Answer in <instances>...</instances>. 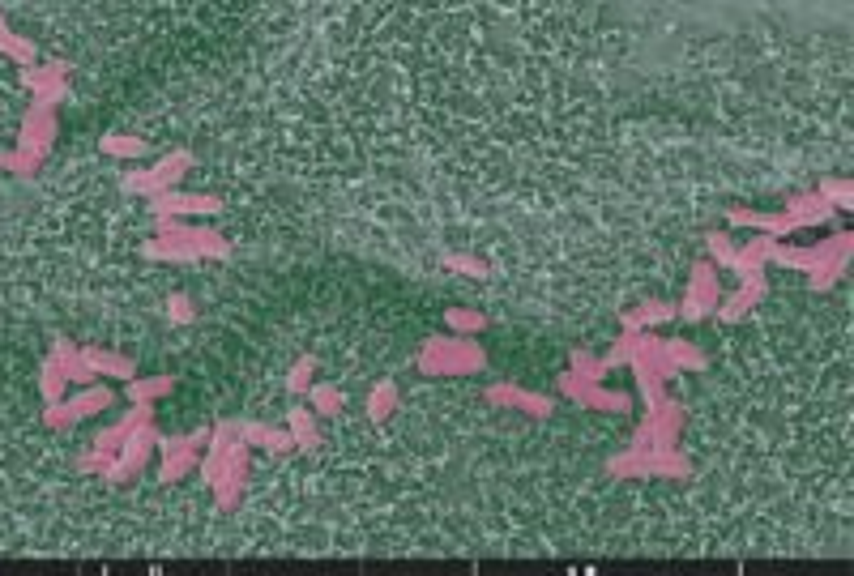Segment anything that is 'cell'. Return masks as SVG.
Returning <instances> with one entry per match:
<instances>
[{
	"label": "cell",
	"mask_w": 854,
	"mask_h": 576,
	"mask_svg": "<svg viewBox=\"0 0 854 576\" xmlns=\"http://www.w3.org/2000/svg\"><path fill=\"white\" fill-rule=\"evenodd\" d=\"M415 367L423 376H479L487 372V346L474 338V333H436V338H423Z\"/></svg>",
	"instance_id": "cell-1"
},
{
	"label": "cell",
	"mask_w": 854,
	"mask_h": 576,
	"mask_svg": "<svg viewBox=\"0 0 854 576\" xmlns=\"http://www.w3.org/2000/svg\"><path fill=\"white\" fill-rule=\"evenodd\" d=\"M611 478H692V457L684 448H624V453H611L607 466Z\"/></svg>",
	"instance_id": "cell-2"
},
{
	"label": "cell",
	"mask_w": 854,
	"mask_h": 576,
	"mask_svg": "<svg viewBox=\"0 0 854 576\" xmlns=\"http://www.w3.org/2000/svg\"><path fill=\"white\" fill-rule=\"evenodd\" d=\"M193 150H171L163 158H154L150 167H137V171H124L120 175V192H129V197H158V192H167V188H180V180L188 171H193Z\"/></svg>",
	"instance_id": "cell-3"
},
{
	"label": "cell",
	"mask_w": 854,
	"mask_h": 576,
	"mask_svg": "<svg viewBox=\"0 0 854 576\" xmlns=\"http://www.w3.org/2000/svg\"><path fill=\"white\" fill-rule=\"evenodd\" d=\"M722 269L714 261H697L688 274V286H684V299L675 303V320H684V325H701V320L714 316L718 299H722Z\"/></svg>",
	"instance_id": "cell-4"
},
{
	"label": "cell",
	"mask_w": 854,
	"mask_h": 576,
	"mask_svg": "<svg viewBox=\"0 0 854 576\" xmlns=\"http://www.w3.org/2000/svg\"><path fill=\"white\" fill-rule=\"evenodd\" d=\"M210 440V427H197V431H180V436H158V483H180L197 470L201 461V448Z\"/></svg>",
	"instance_id": "cell-5"
},
{
	"label": "cell",
	"mask_w": 854,
	"mask_h": 576,
	"mask_svg": "<svg viewBox=\"0 0 854 576\" xmlns=\"http://www.w3.org/2000/svg\"><path fill=\"white\" fill-rule=\"evenodd\" d=\"M158 423H141V427H133L129 436H124V444L116 448V457L107 461V470H103V483H112V487H120V483H129V478H137L141 470L150 466L154 461V448H158Z\"/></svg>",
	"instance_id": "cell-6"
},
{
	"label": "cell",
	"mask_w": 854,
	"mask_h": 576,
	"mask_svg": "<svg viewBox=\"0 0 854 576\" xmlns=\"http://www.w3.org/2000/svg\"><path fill=\"white\" fill-rule=\"evenodd\" d=\"M556 393L568 397L581 410H598V414H624L632 410V393L624 389H607V380H581L577 372H560L556 376Z\"/></svg>",
	"instance_id": "cell-7"
},
{
	"label": "cell",
	"mask_w": 854,
	"mask_h": 576,
	"mask_svg": "<svg viewBox=\"0 0 854 576\" xmlns=\"http://www.w3.org/2000/svg\"><path fill=\"white\" fill-rule=\"evenodd\" d=\"M679 431H684V402L667 397L662 406L641 414L637 431H632V448H675Z\"/></svg>",
	"instance_id": "cell-8"
},
{
	"label": "cell",
	"mask_w": 854,
	"mask_h": 576,
	"mask_svg": "<svg viewBox=\"0 0 854 576\" xmlns=\"http://www.w3.org/2000/svg\"><path fill=\"white\" fill-rule=\"evenodd\" d=\"M56 137H60V111L52 103H30L22 111V124H18V141L13 146L26 150V154H39L43 163H47V154H52L56 146Z\"/></svg>",
	"instance_id": "cell-9"
},
{
	"label": "cell",
	"mask_w": 854,
	"mask_h": 576,
	"mask_svg": "<svg viewBox=\"0 0 854 576\" xmlns=\"http://www.w3.org/2000/svg\"><path fill=\"white\" fill-rule=\"evenodd\" d=\"M163 214V218H214L223 214V197L214 192H188V188H167L150 197V218Z\"/></svg>",
	"instance_id": "cell-10"
},
{
	"label": "cell",
	"mask_w": 854,
	"mask_h": 576,
	"mask_svg": "<svg viewBox=\"0 0 854 576\" xmlns=\"http://www.w3.org/2000/svg\"><path fill=\"white\" fill-rule=\"evenodd\" d=\"M18 77L39 103L60 107L69 99V64L65 60H35V64H26Z\"/></svg>",
	"instance_id": "cell-11"
},
{
	"label": "cell",
	"mask_w": 854,
	"mask_h": 576,
	"mask_svg": "<svg viewBox=\"0 0 854 576\" xmlns=\"http://www.w3.org/2000/svg\"><path fill=\"white\" fill-rule=\"evenodd\" d=\"M487 406L492 410H513V414H526V419H547L556 402L547 393H534V389H521L513 380H496L487 384Z\"/></svg>",
	"instance_id": "cell-12"
},
{
	"label": "cell",
	"mask_w": 854,
	"mask_h": 576,
	"mask_svg": "<svg viewBox=\"0 0 854 576\" xmlns=\"http://www.w3.org/2000/svg\"><path fill=\"white\" fill-rule=\"evenodd\" d=\"M769 295V278H765V269L761 274H748V278H739V286L731 295L722 291V299H718V308H714V316L709 320H718V325H739L743 316H748L756 303H761Z\"/></svg>",
	"instance_id": "cell-13"
},
{
	"label": "cell",
	"mask_w": 854,
	"mask_h": 576,
	"mask_svg": "<svg viewBox=\"0 0 854 576\" xmlns=\"http://www.w3.org/2000/svg\"><path fill=\"white\" fill-rule=\"evenodd\" d=\"M726 227H748V231H765V235H795L803 231L786 210H743V205H731L726 210Z\"/></svg>",
	"instance_id": "cell-14"
},
{
	"label": "cell",
	"mask_w": 854,
	"mask_h": 576,
	"mask_svg": "<svg viewBox=\"0 0 854 576\" xmlns=\"http://www.w3.org/2000/svg\"><path fill=\"white\" fill-rule=\"evenodd\" d=\"M47 359H52L56 367H60V376H65L73 389H82V384H94L99 376H94V367L86 363V355H82V346L77 342H69V338H52V346H47Z\"/></svg>",
	"instance_id": "cell-15"
},
{
	"label": "cell",
	"mask_w": 854,
	"mask_h": 576,
	"mask_svg": "<svg viewBox=\"0 0 854 576\" xmlns=\"http://www.w3.org/2000/svg\"><path fill=\"white\" fill-rule=\"evenodd\" d=\"M240 436L248 440L252 453H270V457H287V453H295V440H291V431H287V427L244 419V423H240Z\"/></svg>",
	"instance_id": "cell-16"
},
{
	"label": "cell",
	"mask_w": 854,
	"mask_h": 576,
	"mask_svg": "<svg viewBox=\"0 0 854 576\" xmlns=\"http://www.w3.org/2000/svg\"><path fill=\"white\" fill-rule=\"evenodd\" d=\"M65 406H69V414H73V423H82V419H94V414L112 410V406H116V389H112L107 380H94V384H82L77 393H69Z\"/></svg>",
	"instance_id": "cell-17"
},
{
	"label": "cell",
	"mask_w": 854,
	"mask_h": 576,
	"mask_svg": "<svg viewBox=\"0 0 854 576\" xmlns=\"http://www.w3.org/2000/svg\"><path fill=\"white\" fill-rule=\"evenodd\" d=\"M773 244H778V235H765V231H752V239H739L731 274H739V278L761 274V269L769 265V256H773Z\"/></svg>",
	"instance_id": "cell-18"
},
{
	"label": "cell",
	"mask_w": 854,
	"mask_h": 576,
	"mask_svg": "<svg viewBox=\"0 0 854 576\" xmlns=\"http://www.w3.org/2000/svg\"><path fill=\"white\" fill-rule=\"evenodd\" d=\"M782 210H786L790 218H795L803 231H808V227H825V222H833V218H837V210H833V205H829L825 197H820L816 188H812V192H795V197H786Z\"/></svg>",
	"instance_id": "cell-19"
},
{
	"label": "cell",
	"mask_w": 854,
	"mask_h": 576,
	"mask_svg": "<svg viewBox=\"0 0 854 576\" xmlns=\"http://www.w3.org/2000/svg\"><path fill=\"white\" fill-rule=\"evenodd\" d=\"M82 355H86V363L94 367V376L99 380H133L137 376V363L129 359V355H120V350H107V346H82Z\"/></svg>",
	"instance_id": "cell-20"
},
{
	"label": "cell",
	"mask_w": 854,
	"mask_h": 576,
	"mask_svg": "<svg viewBox=\"0 0 854 576\" xmlns=\"http://www.w3.org/2000/svg\"><path fill=\"white\" fill-rule=\"evenodd\" d=\"M675 320V303L671 299H641L637 308H628L620 325L632 329V333H641V329H662V325H671Z\"/></svg>",
	"instance_id": "cell-21"
},
{
	"label": "cell",
	"mask_w": 854,
	"mask_h": 576,
	"mask_svg": "<svg viewBox=\"0 0 854 576\" xmlns=\"http://www.w3.org/2000/svg\"><path fill=\"white\" fill-rule=\"evenodd\" d=\"M282 427L291 431V440H295L299 453H308V448L321 444V414H316L312 406H295V410H287V419H282Z\"/></svg>",
	"instance_id": "cell-22"
},
{
	"label": "cell",
	"mask_w": 854,
	"mask_h": 576,
	"mask_svg": "<svg viewBox=\"0 0 854 576\" xmlns=\"http://www.w3.org/2000/svg\"><path fill=\"white\" fill-rule=\"evenodd\" d=\"M0 56H5V60H13V64H18V69H26V64H35V60H39V47H35V39L18 35V30H13V22L5 18V9H0Z\"/></svg>",
	"instance_id": "cell-23"
},
{
	"label": "cell",
	"mask_w": 854,
	"mask_h": 576,
	"mask_svg": "<svg viewBox=\"0 0 854 576\" xmlns=\"http://www.w3.org/2000/svg\"><path fill=\"white\" fill-rule=\"evenodd\" d=\"M662 355H667L671 372H705L709 367V355L697 346V342H684V338H662Z\"/></svg>",
	"instance_id": "cell-24"
},
{
	"label": "cell",
	"mask_w": 854,
	"mask_h": 576,
	"mask_svg": "<svg viewBox=\"0 0 854 576\" xmlns=\"http://www.w3.org/2000/svg\"><path fill=\"white\" fill-rule=\"evenodd\" d=\"M99 150L107 158H120V163H141V158H150V141L146 137H133V133H103L99 137Z\"/></svg>",
	"instance_id": "cell-25"
},
{
	"label": "cell",
	"mask_w": 854,
	"mask_h": 576,
	"mask_svg": "<svg viewBox=\"0 0 854 576\" xmlns=\"http://www.w3.org/2000/svg\"><path fill=\"white\" fill-rule=\"evenodd\" d=\"M188 239L197 244V256L201 261H227L231 256V239L214 227H201V222H188Z\"/></svg>",
	"instance_id": "cell-26"
},
{
	"label": "cell",
	"mask_w": 854,
	"mask_h": 576,
	"mask_svg": "<svg viewBox=\"0 0 854 576\" xmlns=\"http://www.w3.org/2000/svg\"><path fill=\"white\" fill-rule=\"evenodd\" d=\"M304 397H308V406L321 414V419H338V414L346 410V393L338 389V384H329V380H312V389Z\"/></svg>",
	"instance_id": "cell-27"
},
{
	"label": "cell",
	"mask_w": 854,
	"mask_h": 576,
	"mask_svg": "<svg viewBox=\"0 0 854 576\" xmlns=\"http://www.w3.org/2000/svg\"><path fill=\"white\" fill-rule=\"evenodd\" d=\"M363 410H368V419L372 423H385L393 410H398V384L393 380H376L368 397H363Z\"/></svg>",
	"instance_id": "cell-28"
},
{
	"label": "cell",
	"mask_w": 854,
	"mask_h": 576,
	"mask_svg": "<svg viewBox=\"0 0 854 576\" xmlns=\"http://www.w3.org/2000/svg\"><path fill=\"white\" fill-rule=\"evenodd\" d=\"M171 376H133V380H124V397H129V402H163V397L171 393Z\"/></svg>",
	"instance_id": "cell-29"
},
{
	"label": "cell",
	"mask_w": 854,
	"mask_h": 576,
	"mask_svg": "<svg viewBox=\"0 0 854 576\" xmlns=\"http://www.w3.org/2000/svg\"><path fill=\"white\" fill-rule=\"evenodd\" d=\"M769 265H782V269H790V274H808V269L816 265V252H812V244H782L778 239Z\"/></svg>",
	"instance_id": "cell-30"
},
{
	"label": "cell",
	"mask_w": 854,
	"mask_h": 576,
	"mask_svg": "<svg viewBox=\"0 0 854 576\" xmlns=\"http://www.w3.org/2000/svg\"><path fill=\"white\" fill-rule=\"evenodd\" d=\"M568 372H577L581 380H607L611 376V367L603 363V355H590V350H581V346H573L568 350Z\"/></svg>",
	"instance_id": "cell-31"
},
{
	"label": "cell",
	"mask_w": 854,
	"mask_h": 576,
	"mask_svg": "<svg viewBox=\"0 0 854 576\" xmlns=\"http://www.w3.org/2000/svg\"><path fill=\"white\" fill-rule=\"evenodd\" d=\"M69 389H73V384L60 376V367L52 359H43L39 363V397H43V402H65Z\"/></svg>",
	"instance_id": "cell-32"
},
{
	"label": "cell",
	"mask_w": 854,
	"mask_h": 576,
	"mask_svg": "<svg viewBox=\"0 0 854 576\" xmlns=\"http://www.w3.org/2000/svg\"><path fill=\"white\" fill-rule=\"evenodd\" d=\"M735 248H739V239H731V231H709L705 235V261H714L718 269L735 265Z\"/></svg>",
	"instance_id": "cell-33"
},
{
	"label": "cell",
	"mask_w": 854,
	"mask_h": 576,
	"mask_svg": "<svg viewBox=\"0 0 854 576\" xmlns=\"http://www.w3.org/2000/svg\"><path fill=\"white\" fill-rule=\"evenodd\" d=\"M816 192L833 205L837 214L854 210V184H850V180H842V175H829V180H820V184H816Z\"/></svg>",
	"instance_id": "cell-34"
},
{
	"label": "cell",
	"mask_w": 854,
	"mask_h": 576,
	"mask_svg": "<svg viewBox=\"0 0 854 576\" xmlns=\"http://www.w3.org/2000/svg\"><path fill=\"white\" fill-rule=\"evenodd\" d=\"M445 329L449 333H474V338H479L487 329V316L479 308H445Z\"/></svg>",
	"instance_id": "cell-35"
},
{
	"label": "cell",
	"mask_w": 854,
	"mask_h": 576,
	"mask_svg": "<svg viewBox=\"0 0 854 576\" xmlns=\"http://www.w3.org/2000/svg\"><path fill=\"white\" fill-rule=\"evenodd\" d=\"M440 265L453 269V274H462V278H487L492 274L487 261H479V256H470V252H445L440 256Z\"/></svg>",
	"instance_id": "cell-36"
},
{
	"label": "cell",
	"mask_w": 854,
	"mask_h": 576,
	"mask_svg": "<svg viewBox=\"0 0 854 576\" xmlns=\"http://www.w3.org/2000/svg\"><path fill=\"white\" fill-rule=\"evenodd\" d=\"M312 380H316V355H299V359L291 363V372H287V389H291L295 397H304V393L312 389Z\"/></svg>",
	"instance_id": "cell-37"
},
{
	"label": "cell",
	"mask_w": 854,
	"mask_h": 576,
	"mask_svg": "<svg viewBox=\"0 0 854 576\" xmlns=\"http://www.w3.org/2000/svg\"><path fill=\"white\" fill-rule=\"evenodd\" d=\"M163 316H167V325H193V320H197L193 295H184V291H171V295H167V303H163Z\"/></svg>",
	"instance_id": "cell-38"
},
{
	"label": "cell",
	"mask_w": 854,
	"mask_h": 576,
	"mask_svg": "<svg viewBox=\"0 0 854 576\" xmlns=\"http://www.w3.org/2000/svg\"><path fill=\"white\" fill-rule=\"evenodd\" d=\"M43 427L47 431H69L73 427V414L65 402H43Z\"/></svg>",
	"instance_id": "cell-39"
},
{
	"label": "cell",
	"mask_w": 854,
	"mask_h": 576,
	"mask_svg": "<svg viewBox=\"0 0 854 576\" xmlns=\"http://www.w3.org/2000/svg\"><path fill=\"white\" fill-rule=\"evenodd\" d=\"M107 461H112V453H99V448H86V453H77V470H82V474H94V478H103Z\"/></svg>",
	"instance_id": "cell-40"
},
{
	"label": "cell",
	"mask_w": 854,
	"mask_h": 576,
	"mask_svg": "<svg viewBox=\"0 0 854 576\" xmlns=\"http://www.w3.org/2000/svg\"><path fill=\"white\" fill-rule=\"evenodd\" d=\"M628 350H632V329H624L620 338H615V342L607 346L603 363H607V367H624V363H628Z\"/></svg>",
	"instance_id": "cell-41"
}]
</instances>
